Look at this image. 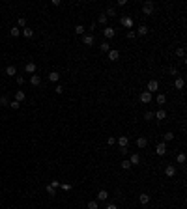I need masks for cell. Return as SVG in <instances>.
<instances>
[{"label":"cell","instance_id":"484cf974","mask_svg":"<svg viewBox=\"0 0 187 209\" xmlns=\"http://www.w3.org/2000/svg\"><path fill=\"white\" fill-rule=\"evenodd\" d=\"M9 35H11V38H17V35H21V28H19V26H13L11 30H9Z\"/></svg>","mask_w":187,"mask_h":209},{"label":"cell","instance_id":"ba28073f","mask_svg":"<svg viewBox=\"0 0 187 209\" xmlns=\"http://www.w3.org/2000/svg\"><path fill=\"white\" fill-rule=\"evenodd\" d=\"M165 176L166 177H174L176 176V166L174 164H169V166L165 168Z\"/></svg>","mask_w":187,"mask_h":209},{"label":"cell","instance_id":"d6986e66","mask_svg":"<svg viewBox=\"0 0 187 209\" xmlns=\"http://www.w3.org/2000/svg\"><path fill=\"white\" fill-rule=\"evenodd\" d=\"M154 118H157V120L161 121V120H165V118H166V112H165L163 108H159L157 112H154Z\"/></svg>","mask_w":187,"mask_h":209},{"label":"cell","instance_id":"5bb4252c","mask_svg":"<svg viewBox=\"0 0 187 209\" xmlns=\"http://www.w3.org/2000/svg\"><path fill=\"white\" fill-rule=\"evenodd\" d=\"M24 99H26V94H24L23 90H17V91H15V101H17V103H23Z\"/></svg>","mask_w":187,"mask_h":209},{"label":"cell","instance_id":"ee69618b","mask_svg":"<svg viewBox=\"0 0 187 209\" xmlns=\"http://www.w3.org/2000/svg\"><path fill=\"white\" fill-rule=\"evenodd\" d=\"M64 188V191H69V188H71V185H69V183H62V185H60Z\"/></svg>","mask_w":187,"mask_h":209},{"label":"cell","instance_id":"30bf717a","mask_svg":"<svg viewBox=\"0 0 187 209\" xmlns=\"http://www.w3.org/2000/svg\"><path fill=\"white\" fill-rule=\"evenodd\" d=\"M24 71L30 73V75H34V73H36V64H34V62H26V64H24Z\"/></svg>","mask_w":187,"mask_h":209},{"label":"cell","instance_id":"3957f363","mask_svg":"<svg viewBox=\"0 0 187 209\" xmlns=\"http://www.w3.org/2000/svg\"><path fill=\"white\" fill-rule=\"evenodd\" d=\"M157 90H159V82H157V80H150L148 86H146V91H150V94H155Z\"/></svg>","mask_w":187,"mask_h":209},{"label":"cell","instance_id":"bcb514c9","mask_svg":"<svg viewBox=\"0 0 187 209\" xmlns=\"http://www.w3.org/2000/svg\"><path fill=\"white\" fill-rule=\"evenodd\" d=\"M127 151H129L127 147H120V153H122V155H127Z\"/></svg>","mask_w":187,"mask_h":209},{"label":"cell","instance_id":"52a82bcc","mask_svg":"<svg viewBox=\"0 0 187 209\" xmlns=\"http://www.w3.org/2000/svg\"><path fill=\"white\" fill-rule=\"evenodd\" d=\"M140 103H144V105H148V103H151V94L150 91H142V94H140Z\"/></svg>","mask_w":187,"mask_h":209},{"label":"cell","instance_id":"f546056e","mask_svg":"<svg viewBox=\"0 0 187 209\" xmlns=\"http://www.w3.org/2000/svg\"><path fill=\"white\" fill-rule=\"evenodd\" d=\"M0 106H9V97L8 95H2V97H0Z\"/></svg>","mask_w":187,"mask_h":209},{"label":"cell","instance_id":"f1b7e54d","mask_svg":"<svg viewBox=\"0 0 187 209\" xmlns=\"http://www.w3.org/2000/svg\"><path fill=\"white\" fill-rule=\"evenodd\" d=\"M105 15H107V17H116V8H114V6H109Z\"/></svg>","mask_w":187,"mask_h":209},{"label":"cell","instance_id":"d4e9b609","mask_svg":"<svg viewBox=\"0 0 187 209\" xmlns=\"http://www.w3.org/2000/svg\"><path fill=\"white\" fill-rule=\"evenodd\" d=\"M155 101H157V105H165V103H166V95H165V94H157Z\"/></svg>","mask_w":187,"mask_h":209},{"label":"cell","instance_id":"4fadbf2b","mask_svg":"<svg viewBox=\"0 0 187 209\" xmlns=\"http://www.w3.org/2000/svg\"><path fill=\"white\" fill-rule=\"evenodd\" d=\"M139 202H140V205H148L150 203V194H146V192L139 194Z\"/></svg>","mask_w":187,"mask_h":209},{"label":"cell","instance_id":"ab89813d","mask_svg":"<svg viewBox=\"0 0 187 209\" xmlns=\"http://www.w3.org/2000/svg\"><path fill=\"white\" fill-rule=\"evenodd\" d=\"M144 120H154V112H144Z\"/></svg>","mask_w":187,"mask_h":209},{"label":"cell","instance_id":"b9f144b4","mask_svg":"<svg viewBox=\"0 0 187 209\" xmlns=\"http://www.w3.org/2000/svg\"><path fill=\"white\" fill-rule=\"evenodd\" d=\"M50 187L58 188V187H60V181H58V179H53V181H50Z\"/></svg>","mask_w":187,"mask_h":209},{"label":"cell","instance_id":"d6a6232c","mask_svg":"<svg viewBox=\"0 0 187 209\" xmlns=\"http://www.w3.org/2000/svg\"><path fill=\"white\" fill-rule=\"evenodd\" d=\"M101 50H103V52H109V50H110V43L103 41V43H101Z\"/></svg>","mask_w":187,"mask_h":209},{"label":"cell","instance_id":"277c9868","mask_svg":"<svg viewBox=\"0 0 187 209\" xmlns=\"http://www.w3.org/2000/svg\"><path fill=\"white\" fill-rule=\"evenodd\" d=\"M94 41H95L94 34H84V35H82V43L86 45V47H92V45H94Z\"/></svg>","mask_w":187,"mask_h":209},{"label":"cell","instance_id":"8fae6325","mask_svg":"<svg viewBox=\"0 0 187 209\" xmlns=\"http://www.w3.org/2000/svg\"><path fill=\"white\" fill-rule=\"evenodd\" d=\"M107 200H109V192L105 191V188H101L97 192V202H107Z\"/></svg>","mask_w":187,"mask_h":209},{"label":"cell","instance_id":"4316f807","mask_svg":"<svg viewBox=\"0 0 187 209\" xmlns=\"http://www.w3.org/2000/svg\"><path fill=\"white\" fill-rule=\"evenodd\" d=\"M170 140H174V132H165V135H163V142H165V144H166V142H170Z\"/></svg>","mask_w":187,"mask_h":209},{"label":"cell","instance_id":"f35d334b","mask_svg":"<svg viewBox=\"0 0 187 209\" xmlns=\"http://www.w3.org/2000/svg\"><path fill=\"white\" fill-rule=\"evenodd\" d=\"M9 106H11V108H13V110H17V108H19V106H21V103H17V101H15V99H13V101H9Z\"/></svg>","mask_w":187,"mask_h":209},{"label":"cell","instance_id":"9a60e30c","mask_svg":"<svg viewBox=\"0 0 187 209\" xmlns=\"http://www.w3.org/2000/svg\"><path fill=\"white\" fill-rule=\"evenodd\" d=\"M21 34H23V35H24V38H26V39L34 38V30H32V28H28V26H24V28L21 30Z\"/></svg>","mask_w":187,"mask_h":209},{"label":"cell","instance_id":"7c38bea8","mask_svg":"<svg viewBox=\"0 0 187 209\" xmlns=\"http://www.w3.org/2000/svg\"><path fill=\"white\" fill-rule=\"evenodd\" d=\"M107 54H109V60H110V62H116V60L120 58V52H118V50H116V49H110Z\"/></svg>","mask_w":187,"mask_h":209},{"label":"cell","instance_id":"836d02e7","mask_svg":"<svg viewBox=\"0 0 187 209\" xmlns=\"http://www.w3.org/2000/svg\"><path fill=\"white\" fill-rule=\"evenodd\" d=\"M125 38H127V39H135V38H137V32H135V30H127Z\"/></svg>","mask_w":187,"mask_h":209},{"label":"cell","instance_id":"603a6c76","mask_svg":"<svg viewBox=\"0 0 187 209\" xmlns=\"http://www.w3.org/2000/svg\"><path fill=\"white\" fill-rule=\"evenodd\" d=\"M107 21H109V17H107L105 13H101L99 17H97V23L101 24V26H107Z\"/></svg>","mask_w":187,"mask_h":209},{"label":"cell","instance_id":"e0dca14e","mask_svg":"<svg viewBox=\"0 0 187 209\" xmlns=\"http://www.w3.org/2000/svg\"><path fill=\"white\" fill-rule=\"evenodd\" d=\"M47 79L50 80V82H58V80H60V73H56V71H50Z\"/></svg>","mask_w":187,"mask_h":209},{"label":"cell","instance_id":"ffe728a7","mask_svg":"<svg viewBox=\"0 0 187 209\" xmlns=\"http://www.w3.org/2000/svg\"><path fill=\"white\" fill-rule=\"evenodd\" d=\"M129 162H131V166L139 164V162H140V155H139V153H133V155L129 157Z\"/></svg>","mask_w":187,"mask_h":209},{"label":"cell","instance_id":"1f68e13d","mask_svg":"<svg viewBox=\"0 0 187 209\" xmlns=\"http://www.w3.org/2000/svg\"><path fill=\"white\" fill-rule=\"evenodd\" d=\"M45 191H47V194H49V196H56V188H54V187L47 185V188H45Z\"/></svg>","mask_w":187,"mask_h":209},{"label":"cell","instance_id":"83f0119b","mask_svg":"<svg viewBox=\"0 0 187 209\" xmlns=\"http://www.w3.org/2000/svg\"><path fill=\"white\" fill-rule=\"evenodd\" d=\"M127 142H129V138H127V136H120V138H118V144H120V147H127Z\"/></svg>","mask_w":187,"mask_h":209},{"label":"cell","instance_id":"7bdbcfd3","mask_svg":"<svg viewBox=\"0 0 187 209\" xmlns=\"http://www.w3.org/2000/svg\"><path fill=\"white\" fill-rule=\"evenodd\" d=\"M15 80H17V84H23V82H24V77H21V75H17V77H15Z\"/></svg>","mask_w":187,"mask_h":209},{"label":"cell","instance_id":"5b68a950","mask_svg":"<svg viewBox=\"0 0 187 209\" xmlns=\"http://www.w3.org/2000/svg\"><path fill=\"white\" fill-rule=\"evenodd\" d=\"M155 153H157L159 157H163L166 153V144H165V142H159V144L155 146Z\"/></svg>","mask_w":187,"mask_h":209},{"label":"cell","instance_id":"cb8c5ba5","mask_svg":"<svg viewBox=\"0 0 187 209\" xmlns=\"http://www.w3.org/2000/svg\"><path fill=\"white\" fill-rule=\"evenodd\" d=\"M75 34H77V35H84V34H86V28H84L82 24H77V26H75Z\"/></svg>","mask_w":187,"mask_h":209},{"label":"cell","instance_id":"2e32d148","mask_svg":"<svg viewBox=\"0 0 187 209\" xmlns=\"http://www.w3.org/2000/svg\"><path fill=\"white\" fill-rule=\"evenodd\" d=\"M146 146H148V138H144V136H140V138H137V147H140V149H144Z\"/></svg>","mask_w":187,"mask_h":209},{"label":"cell","instance_id":"8992f818","mask_svg":"<svg viewBox=\"0 0 187 209\" xmlns=\"http://www.w3.org/2000/svg\"><path fill=\"white\" fill-rule=\"evenodd\" d=\"M174 88L176 90H183L185 88V79L183 77H176L174 79Z\"/></svg>","mask_w":187,"mask_h":209},{"label":"cell","instance_id":"44dd1931","mask_svg":"<svg viewBox=\"0 0 187 209\" xmlns=\"http://www.w3.org/2000/svg\"><path fill=\"white\" fill-rule=\"evenodd\" d=\"M135 32H137V35H146V34H148V26H146V24H140Z\"/></svg>","mask_w":187,"mask_h":209},{"label":"cell","instance_id":"7dc6e473","mask_svg":"<svg viewBox=\"0 0 187 209\" xmlns=\"http://www.w3.org/2000/svg\"><path fill=\"white\" fill-rule=\"evenodd\" d=\"M105 209H118V207H116V203H109V205L105 207Z\"/></svg>","mask_w":187,"mask_h":209},{"label":"cell","instance_id":"8d00e7d4","mask_svg":"<svg viewBox=\"0 0 187 209\" xmlns=\"http://www.w3.org/2000/svg\"><path fill=\"white\" fill-rule=\"evenodd\" d=\"M176 161H178V164H183V162H185V153H178Z\"/></svg>","mask_w":187,"mask_h":209},{"label":"cell","instance_id":"ac0fdd59","mask_svg":"<svg viewBox=\"0 0 187 209\" xmlns=\"http://www.w3.org/2000/svg\"><path fill=\"white\" fill-rule=\"evenodd\" d=\"M30 84H32V86H39V84H41V77H39V75H32V77H30Z\"/></svg>","mask_w":187,"mask_h":209},{"label":"cell","instance_id":"e575fe53","mask_svg":"<svg viewBox=\"0 0 187 209\" xmlns=\"http://www.w3.org/2000/svg\"><path fill=\"white\" fill-rule=\"evenodd\" d=\"M17 24H19V28H24V26H26V19H24V17H19V21H17Z\"/></svg>","mask_w":187,"mask_h":209},{"label":"cell","instance_id":"6da1fadb","mask_svg":"<svg viewBox=\"0 0 187 209\" xmlns=\"http://www.w3.org/2000/svg\"><path fill=\"white\" fill-rule=\"evenodd\" d=\"M122 26L124 28H127V30H133V26H135V21H133V17H129V15H125V17H122Z\"/></svg>","mask_w":187,"mask_h":209},{"label":"cell","instance_id":"74e56055","mask_svg":"<svg viewBox=\"0 0 187 209\" xmlns=\"http://www.w3.org/2000/svg\"><path fill=\"white\" fill-rule=\"evenodd\" d=\"M122 168H124V170H129V168H131L129 159H124V161H122Z\"/></svg>","mask_w":187,"mask_h":209},{"label":"cell","instance_id":"60d3db41","mask_svg":"<svg viewBox=\"0 0 187 209\" xmlns=\"http://www.w3.org/2000/svg\"><path fill=\"white\" fill-rule=\"evenodd\" d=\"M107 144H109V146H114V144H116V138H114V136H109Z\"/></svg>","mask_w":187,"mask_h":209},{"label":"cell","instance_id":"d590c367","mask_svg":"<svg viewBox=\"0 0 187 209\" xmlns=\"http://www.w3.org/2000/svg\"><path fill=\"white\" fill-rule=\"evenodd\" d=\"M176 56L183 58V56H185V49H183V47H178V49H176Z\"/></svg>","mask_w":187,"mask_h":209},{"label":"cell","instance_id":"4dcf8cb0","mask_svg":"<svg viewBox=\"0 0 187 209\" xmlns=\"http://www.w3.org/2000/svg\"><path fill=\"white\" fill-rule=\"evenodd\" d=\"M88 209H99V202L97 200H92V202H88Z\"/></svg>","mask_w":187,"mask_h":209},{"label":"cell","instance_id":"f6af8a7d","mask_svg":"<svg viewBox=\"0 0 187 209\" xmlns=\"http://www.w3.org/2000/svg\"><path fill=\"white\" fill-rule=\"evenodd\" d=\"M56 94H64V86H60V84H56Z\"/></svg>","mask_w":187,"mask_h":209},{"label":"cell","instance_id":"9c48e42d","mask_svg":"<svg viewBox=\"0 0 187 209\" xmlns=\"http://www.w3.org/2000/svg\"><path fill=\"white\" fill-rule=\"evenodd\" d=\"M103 34H105V38H107V39H110V38H114V35H116V30L112 26H105Z\"/></svg>","mask_w":187,"mask_h":209},{"label":"cell","instance_id":"7402d4cb","mask_svg":"<svg viewBox=\"0 0 187 209\" xmlns=\"http://www.w3.org/2000/svg\"><path fill=\"white\" fill-rule=\"evenodd\" d=\"M6 75L15 77V75H17V67H15V65H8V67H6Z\"/></svg>","mask_w":187,"mask_h":209},{"label":"cell","instance_id":"7a4b0ae2","mask_svg":"<svg viewBox=\"0 0 187 209\" xmlns=\"http://www.w3.org/2000/svg\"><path fill=\"white\" fill-rule=\"evenodd\" d=\"M154 9H155V4L151 2V0H146L144 6H142V13L144 15H151V13H154Z\"/></svg>","mask_w":187,"mask_h":209}]
</instances>
